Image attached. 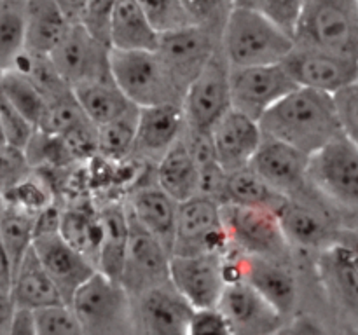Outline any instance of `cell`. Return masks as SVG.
<instances>
[{
	"mask_svg": "<svg viewBox=\"0 0 358 335\" xmlns=\"http://www.w3.org/2000/svg\"><path fill=\"white\" fill-rule=\"evenodd\" d=\"M37 335H84L70 306H52L31 313Z\"/></svg>",
	"mask_w": 358,
	"mask_h": 335,
	"instance_id": "42",
	"label": "cell"
},
{
	"mask_svg": "<svg viewBox=\"0 0 358 335\" xmlns=\"http://www.w3.org/2000/svg\"><path fill=\"white\" fill-rule=\"evenodd\" d=\"M24 51V0H0V66L9 70Z\"/></svg>",
	"mask_w": 358,
	"mask_h": 335,
	"instance_id": "36",
	"label": "cell"
},
{
	"mask_svg": "<svg viewBox=\"0 0 358 335\" xmlns=\"http://www.w3.org/2000/svg\"><path fill=\"white\" fill-rule=\"evenodd\" d=\"M110 75L135 107L182 103L180 87L156 51H110Z\"/></svg>",
	"mask_w": 358,
	"mask_h": 335,
	"instance_id": "5",
	"label": "cell"
},
{
	"mask_svg": "<svg viewBox=\"0 0 358 335\" xmlns=\"http://www.w3.org/2000/svg\"><path fill=\"white\" fill-rule=\"evenodd\" d=\"M282 65L297 87H308L332 96L358 82V59L311 45L294 44Z\"/></svg>",
	"mask_w": 358,
	"mask_h": 335,
	"instance_id": "11",
	"label": "cell"
},
{
	"mask_svg": "<svg viewBox=\"0 0 358 335\" xmlns=\"http://www.w3.org/2000/svg\"><path fill=\"white\" fill-rule=\"evenodd\" d=\"M240 281L248 283L282 316L289 320L297 304V281L290 262L240 253Z\"/></svg>",
	"mask_w": 358,
	"mask_h": 335,
	"instance_id": "23",
	"label": "cell"
},
{
	"mask_svg": "<svg viewBox=\"0 0 358 335\" xmlns=\"http://www.w3.org/2000/svg\"><path fill=\"white\" fill-rule=\"evenodd\" d=\"M136 2L145 9L159 31H168L189 24L182 10L180 0H136Z\"/></svg>",
	"mask_w": 358,
	"mask_h": 335,
	"instance_id": "45",
	"label": "cell"
},
{
	"mask_svg": "<svg viewBox=\"0 0 358 335\" xmlns=\"http://www.w3.org/2000/svg\"><path fill=\"white\" fill-rule=\"evenodd\" d=\"M317 271L325 292L352 316H358V257L334 243L318 251Z\"/></svg>",
	"mask_w": 358,
	"mask_h": 335,
	"instance_id": "25",
	"label": "cell"
},
{
	"mask_svg": "<svg viewBox=\"0 0 358 335\" xmlns=\"http://www.w3.org/2000/svg\"><path fill=\"white\" fill-rule=\"evenodd\" d=\"M296 84L282 63L262 66H231V103L234 110L259 119L278 103L285 94L296 89Z\"/></svg>",
	"mask_w": 358,
	"mask_h": 335,
	"instance_id": "17",
	"label": "cell"
},
{
	"mask_svg": "<svg viewBox=\"0 0 358 335\" xmlns=\"http://www.w3.org/2000/svg\"><path fill=\"white\" fill-rule=\"evenodd\" d=\"M220 204L229 248L250 257L290 262L292 248L283 236L275 211L229 202Z\"/></svg>",
	"mask_w": 358,
	"mask_h": 335,
	"instance_id": "7",
	"label": "cell"
},
{
	"mask_svg": "<svg viewBox=\"0 0 358 335\" xmlns=\"http://www.w3.org/2000/svg\"><path fill=\"white\" fill-rule=\"evenodd\" d=\"M0 96L6 98L16 110H20L28 121H31L38 128L48 103L30 80L13 70H6L0 75Z\"/></svg>",
	"mask_w": 358,
	"mask_h": 335,
	"instance_id": "38",
	"label": "cell"
},
{
	"mask_svg": "<svg viewBox=\"0 0 358 335\" xmlns=\"http://www.w3.org/2000/svg\"><path fill=\"white\" fill-rule=\"evenodd\" d=\"M282 232L290 248L303 250H324L336 243L341 220L334 211L315 194L308 191L296 198H285L276 209Z\"/></svg>",
	"mask_w": 358,
	"mask_h": 335,
	"instance_id": "9",
	"label": "cell"
},
{
	"mask_svg": "<svg viewBox=\"0 0 358 335\" xmlns=\"http://www.w3.org/2000/svg\"><path fill=\"white\" fill-rule=\"evenodd\" d=\"M114 6L115 0H87L77 23L83 24L93 37L108 45V24Z\"/></svg>",
	"mask_w": 358,
	"mask_h": 335,
	"instance_id": "44",
	"label": "cell"
},
{
	"mask_svg": "<svg viewBox=\"0 0 358 335\" xmlns=\"http://www.w3.org/2000/svg\"><path fill=\"white\" fill-rule=\"evenodd\" d=\"M187 131L208 135L226 112L233 108L231 103V65L220 47L210 58L205 68L192 79L182 96Z\"/></svg>",
	"mask_w": 358,
	"mask_h": 335,
	"instance_id": "8",
	"label": "cell"
},
{
	"mask_svg": "<svg viewBox=\"0 0 358 335\" xmlns=\"http://www.w3.org/2000/svg\"><path fill=\"white\" fill-rule=\"evenodd\" d=\"M2 73H3V70H2V66H0V75H2Z\"/></svg>",
	"mask_w": 358,
	"mask_h": 335,
	"instance_id": "57",
	"label": "cell"
},
{
	"mask_svg": "<svg viewBox=\"0 0 358 335\" xmlns=\"http://www.w3.org/2000/svg\"><path fill=\"white\" fill-rule=\"evenodd\" d=\"M224 253L171 255L170 283L194 309H213L226 288Z\"/></svg>",
	"mask_w": 358,
	"mask_h": 335,
	"instance_id": "14",
	"label": "cell"
},
{
	"mask_svg": "<svg viewBox=\"0 0 358 335\" xmlns=\"http://www.w3.org/2000/svg\"><path fill=\"white\" fill-rule=\"evenodd\" d=\"M308 161L310 156L301 150L262 136L248 168L278 194L296 198L308 191Z\"/></svg>",
	"mask_w": 358,
	"mask_h": 335,
	"instance_id": "21",
	"label": "cell"
},
{
	"mask_svg": "<svg viewBox=\"0 0 358 335\" xmlns=\"http://www.w3.org/2000/svg\"><path fill=\"white\" fill-rule=\"evenodd\" d=\"M308 185L341 223L345 216L358 218V145L341 135L311 154Z\"/></svg>",
	"mask_w": 358,
	"mask_h": 335,
	"instance_id": "3",
	"label": "cell"
},
{
	"mask_svg": "<svg viewBox=\"0 0 358 335\" xmlns=\"http://www.w3.org/2000/svg\"><path fill=\"white\" fill-rule=\"evenodd\" d=\"M292 35L268 17L234 6L220 34V51L233 68L278 65L292 51Z\"/></svg>",
	"mask_w": 358,
	"mask_h": 335,
	"instance_id": "2",
	"label": "cell"
},
{
	"mask_svg": "<svg viewBox=\"0 0 358 335\" xmlns=\"http://www.w3.org/2000/svg\"><path fill=\"white\" fill-rule=\"evenodd\" d=\"M124 204L129 216L171 251L178 202L156 184L154 171L149 181H140L133 187Z\"/></svg>",
	"mask_w": 358,
	"mask_h": 335,
	"instance_id": "24",
	"label": "cell"
},
{
	"mask_svg": "<svg viewBox=\"0 0 358 335\" xmlns=\"http://www.w3.org/2000/svg\"><path fill=\"white\" fill-rule=\"evenodd\" d=\"M34 173L23 150L6 147L0 150V194L6 195Z\"/></svg>",
	"mask_w": 358,
	"mask_h": 335,
	"instance_id": "43",
	"label": "cell"
},
{
	"mask_svg": "<svg viewBox=\"0 0 358 335\" xmlns=\"http://www.w3.org/2000/svg\"><path fill=\"white\" fill-rule=\"evenodd\" d=\"M217 163L224 173H234L248 168L262 142L259 121L231 108L217 121L208 133Z\"/></svg>",
	"mask_w": 358,
	"mask_h": 335,
	"instance_id": "22",
	"label": "cell"
},
{
	"mask_svg": "<svg viewBox=\"0 0 358 335\" xmlns=\"http://www.w3.org/2000/svg\"><path fill=\"white\" fill-rule=\"evenodd\" d=\"M357 6H358V0H357Z\"/></svg>",
	"mask_w": 358,
	"mask_h": 335,
	"instance_id": "58",
	"label": "cell"
},
{
	"mask_svg": "<svg viewBox=\"0 0 358 335\" xmlns=\"http://www.w3.org/2000/svg\"><path fill=\"white\" fill-rule=\"evenodd\" d=\"M154 180L177 202L201 194L198 164L185 133L154 166Z\"/></svg>",
	"mask_w": 358,
	"mask_h": 335,
	"instance_id": "28",
	"label": "cell"
},
{
	"mask_svg": "<svg viewBox=\"0 0 358 335\" xmlns=\"http://www.w3.org/2000/svg\"><path fill=\"white\" fill-rule=\"evenodd\" d=\"M110 51L80 23H72L65 37L51 51L52 65L70 89L110 75Z\"/></svg>",
	"mask_w": 358,
	"mask_h": 335,
	"instance_id": "12",
	"label": "cell"
},
{
	"mask_svg": "<svg viewBox=\"0 0 358 335\" xmlns=\"http://www.w3.org/2000/svg\"><path fill=\"white\" fill-rule=\"evenodd\" d=\"M334 103L343 135L358 145V82L336 93Z\"/></svg>",
	"mask_w": 358,
	"mask_h": 335,
	"instance_id": "46",
	"label": "cell"
},
{
	"mask_svg": "<svg viewBox=\"0 0 358 335\" xmlns=\"http://www.w3.org/2000/svg\"><path fill=\"white\" fill-rule=\"evenodd\" d=\"M278 335H329V332L311 314H297L292 320L287 321V325Z\"/></svg>",
	"mask_w": 358,
	"mask_h": 335,
	"instance_id": "48",
	"label": "cell"
},
{
	"mask_svg": "<svg viewBox=\"0 0 358 335\" xmlns=\"http://www.w3.org/2000/svg\"><path fill=\"white\" fill-rule=\"evenodd\" d=\"M0 121H2L7 147L24 152L28 143L31 142L34 135L37 133V126L31 121H28L3 96H0Z\"/></svg>",
	"mask_w": 358,
	"mask_h": 335,
	"instance_id": "41",
	"label": "cell"
},
{
	"mask_svg": "<svg viewBox=\"0 0 358 335\" xmlns=\"http://www.w3.org/2000/svg\"><path fill=\"white\" fill-rule=\"evenodd\" d=\"M185 117L180 103L138 108L135 142L129 159L154 168L161 157L184 136Z\"/></svg>",
	"mask_w": 358,
	"mask_h": 335,
	"instance_id": "19",
	"label": "cell"
},
{
	"mask_svg": "<svg viewBox=\"0 0 358 335\" xmlns=\"http://www.w3.org/2000/svg\"><path fill=\"white\" fill-rule=\"evenodd\" d=\"M10 297L17 309L28 313H37L41 309L65 304L52 279L49 278L48 271L35 255L34 248L21 258L14 269Z\"/></svg>",
	"mask_w": 358,
	"mask_h": 335,
	"instance_id": "27",
	"label": "cell"
},
{
	"mask_svg": "<svg viewBox=\"0 0 358 335\" xmlns=\"http://www.w3.org/2000/svg\"><path fill=\"white\" fill-rule=\"evenodd\" d=\"M138 108L115 121L96 128V154L108 161H124L131 157L135 142Z\"/></svg>",
	"mask_w": 358,
	"mask_h": 335,
	"instance_id": "37",
	"label": "cell"
},
{
	"mask_svg": "<svg viewBox=\"0 0 358 335\" xmlns=\"http://www.w3.org/2000/svg\"><path fill=\"white\" fill-rule=\"evenodd\" d=\"M138 335H187L194 307L163 283L133 297Z\"/></svg>",
	"mask_w": 358,
	"mask_h": 335,
	"instance_id": "20",
	"label": "cell"
},
{
	"mask_svg": "<svg viewBox=\"0 0 358 335\" xmlns=\"http://www.w3.org/2000/svg\"><path fill=\"white\" fill-rule=\"evenodd\" d=\"M55 2L58 3L59 9L65 13V16L69 17L72 23H77L87 0H55Z\"/></svg>",
	"mask_w": 358,
	"mask_h": 335,
	"instance_id": "53",
	"label": "cell"
},
{
	"mask_svg": "<svg viewBox=\"0 0 358 335\" xmlns=\"http://www.w3.org/2000/svg\"><path fill=\"white\" fill-rule=\"evenodd\" d=\"M13 276H14L13 262H10L9 255H7L6 248H3L2 241H0V293H10Z\"/></svg>",
	"mask_w": 358,
	"mask_h": 335,
	"instance_id": "50",
	"label": "cell"
},
{
	"mask_svg": "<svg viewBox=\"0 0 358 335\" xmlns=\"http://www.w3.org/2000/svg\"><path fill=\"white\" fill-rule=\"evenodd\" d=\"M129 236L119 283L131 297L170 281L171 251L129 216Z\"/></svg>",
	"mask_w": 358,
	"mask_h": 335,
	"instance_id": "16",
	"label": "cell"
},
{
	"mask_svg": "<svg viewBox=\"0 0 358 335\" xmlns=\"http://www.w3.org/2000/svg\"><path fill=\"white\" fill-rule=\"evenodd\" d=\"M73 96H76L79 107L83 108L84 115L96 128L138 108L124 96L112 75L76 87Z\"/></svg>",
	"mask_w": 358,
	"mask_h": 335,
	"instance_id": "31",
	"label": "cell"
},
{
	"mask_svg": "<svg viewBox=\"0 0 358 335\" xmlns=\"http://www.w3.org/2000/svg\"><path fill=\"white\" fill-rule=\"evenodd\" d=\"M20 309L14 304L10 293H0V335H10Z\"/></svg>",
	"mask_w": 358,
	"mask_h": 335,
	"instance_id": "49",
	"label": "cell"
},
{
	"mask_svg": "<svg viewBox=\"0 0 358 335\" xmlns=\"http://www.w3.org/2000/svg\"><path fill=\"white\" fill-rule=\"evenodd\" d=\"M58 229L59 234L96 267L101 244V223L96 206L79 202L62 209Z\"/></svg>",
	"mask_w": 358,
	"mask_h": 335,
	"instance_id": "32",
	"label": "cell"
},
{
	"mask_svg": "<svg viewBox=\"0 0 358 335\" xmlns=\"http://www.w3.org/2000/svg\"><path fill=\"white\" fill-rule=\"evenodd\" d=\"M72 21L55 0H24V49L51 54Z\"/></svg>",
	"mask_w": 358,
	"mask_h": 335,
	"instance_id": "30",
	"label": "cell"
},
{
	"mask_svg": "<svg viewBox=\"0 0 358 335\" xmlns=\"http://www.w3.org/2000/svg\"><path fill=\"white\" fill-rule=\"evenodd\" d=\"M35 223H37V213L16 208L13 204H7L6 211L0 218V241H2L14 269L20 264L21 258L31 250Z\"/></svg>",
	"mask_w": 358,
	"mask_h": 335,
	"instance_id": "35",
	"label": "cell"
},
{
	"mask_svg": "<svg viewBox=\"0 0 358 335\" xmlns=\"http://www.w3.org/2000/svg\"><path fill=\"white\" fill-rule=\"evenodd\" d=\"M187 335H234L226 318L217 307L213 309H194Z\"/></svg>",
	"mask_w": 358,
	"mask_h": 335,
	"instance_id": "47",
	"label": "cell"
},
{
	"mask_svg": "<svg viewBox=\"0 0 358 335\" xmlns=\"http://www.w3.org/2000/svg\"><path fill=\"white\" fill-rule=\"evenodd\" d=\"M9 70H13V72L23 75L27 80H30L37 87L38 93L44 96L48 105L73 93L69 84L59 75L58 70L52 65L51 58L48 54H38V52H31L24 49L17 56L16 61L13 63V66Z\"/></svg>",
	"mask_w": 358,
	"mask_h": 335,
	"instance_id": "34",
	"label": "cell"
},
{
	"mask_svg": "<svg viewBox=\"0 0 358 335\" xmlns=\"http://www.w3.org/2000/svg\"><path fill=\"white\" fill-rule=\"evenodd\" d=\"M217 309L234 335H278L289 321L245 281L227 283Z\"/></svg>",
	"mask_w": 358,
	"mask_h": 335,
	"instance_id": "18",
	"label": "cell"
},
{
	"mask_svg": "<svg viewBox=\"0 0 358 335\" xmlns=\"http://www.w3.org/2000/svg\"><path fill=\"white\" fill-rule=\"evenodd\" d=\"M219 201L248 206V208L271 209L276 213L280 204L285 201V195L278 194L275 188L269 187L250 168H245V170L226 174Z\"/></svg>",
	"mask_w": 358,
	"mask_h": 335,
	"instance_id": "33",
	"label": "cell"
},
{
	"mask_svg": "<svg viewBox=\"0 0 358 335\" xmlns=\"http://www.w3.org/2000/svg\"><path fill=\"white\" fill-rule=\"evenodd\" d=\"M336 243L346 246L358 257V225L341 227L338 232V237H336Z\"/></svg>",
	"mask_w": 358,
	"mask_h": 335,
	"instance_id": "52",
	"label": "cell"
},
{
	"mask_svg": "<svg viewBox=\"0 0 358 335\" xmlns=\"http://www.w3.org/2000/svg\"><path fill=\"white\" fill-rule=\"evenodd\" d=\"M222 204L208 194H196L178 202L171 255L226 251Z\"/></svg>",
	"mask_w": 358,
	"mask_h": 335,
	"instance_id": "10",
	"label": "cell"
},
{
	"mask_svg": "<svg viewBox=\"0 0 358 335\" xmlns=\"http://www.w3.org/2000/svg\"><path fill=\"white\" fill-rule=\"evenodd\" d=\"M6 208H7L6 198H3V195L0 194V218H2V215H3V211H6Z\"/></svg>",
	"mask_w": 358,
	"mask_h": 335,
	"instance_id": "55",
	"label": "cell"
},
{
	"mask_svg": "<svg viewBox=\"0 0 358 335\" xmlns=\"http://www.w3.org/2000/svg\"><path fill=\"white\" fill-rule=\"evenodd\" d=\"M343 335H358V328H357V327H350V328H346L345 334H343Z\"/></svg>",
	"mask_w": 358,
	"mask_h": 335,
	"instance_id": "56",
	"label": "cell"
},
{
	"mask_svg": "<svg viewBox=\"0 0 358 335\" xmlns=\"http://www.w3.org/2000/svg\"><path fill=\"white\" fill-rule=\"evenodd\" d=\"M236 0H180L189 24L205 28L212 34H222V28L234 9Z\"/></svg>",
	"mask_w": 358,
	"mask_h": 335,
	"instance_id": "39",
	"label": "cell"
},
{
	"mask_svg": "<svg viewBox=\"0 0 358 335\" xmlns=\"http://www.w3.org/2000/svg\"><path fill=\"white\" fill-rule=\"evenodd\" d=\"M98 215L101 223V244L96 271L114 281H119L129 236L128 209L124 201L112 199L98 206Z\"/></svg>",
	"mask_w": 358,
	"mask_h": 335,
	"instance_id": "29",
	"label": "cell"
},
{
	"mask_svg": "<svg viewBox=\"0 0 358 335\" xmlns=\"http://www.w3.org/2000/svg\"><path fill=\"white\" fill-rule=\"evenodd\" d=\"M308 0H236L234 6L245 7L268 17L294 37Z\"/></svg>",
	"mask_w": 358,
	"mask_h": 335,
	"instance_id": "40",
	"label": "cell"
},
{
	"mask_svg": "<svg viewBox=\"0 0 358 335\" xmlns=\"http://www.w3.org/2000/svg\"><path fill=\"white\" fill-rule=\"evenodd\" d=\"M161 31L136 0H115L108 24V45L114 51H156Z\"/></svg>",
	"mask_w": 358,
	"mask_h": 335,
	"instance_id": "26",
	"label": "cell"
},
{
	"mask_svg": "<svg viewBox=\"0 0 358 335\" xmlns=\"http://www.w3.org/2000/svg\"><path fill=\"white\" fill-rule=\"evenodd\" d=\"M7 147L6 142V135H3V128H2V121H0V150H3Z\"/></svg>",
	"mask_w": 358,
	"mask_h": 335,
	"instance_id": "54",
	"label": "cell"
},
{
	"mask_svg": "<svg viewBox=\"0 0 358 335\" xmlns=\"http://www.w3.org/2000/svg\"><path fill=\"white\" fill-rule=\"evenodd\" d=\"M84 335H138L133 297L119 281L96 274L69 304Z\"/></svg>",
	"mask_w": 358,
	"mask_h": 335,
	"instance_id": "4",
	"label": "cell"
},
{
	"mask_svg": "<svg viewBox=\"0 0 358 335\" xmlns=\"http://www.w3.org/2000/svg\"><path fill=\"white\" fill-rule=\"evenodd\" d=\"M219 47V35L194 24H184L161 31L156 52L182 93H185L192 79L205 68Z\"/></svg>",
	"mask_w": 358,
	"mask_h": 335,
	"instance_id": "13",
	"label": "cell"
},
{
	"mask_svg": "<svg viewBox=\"0 0 358 335\" xmlns=\"http://www.w3.org/2000/svg\"><path fill=\"white\" fill-rule=\"evenodd\" d=\"M262 136L311 156L343 135L334 96L296 87L259 119Z\"/></svg>",
	"mask_w": 358,
	"mask_h": 335,
	"instance_id": "1",
	"label": "cell"
},
{
	"mask_svg": "<svg viewBox=\"0 0 358 335\" xmlns=\"http://www.w3.org/2000/svg\"><path fill=\"white\" fill-rule=\"evenodd\" d=\"M31 248L66 306L72 302L73 295L98 272L93 262L77 251L59 234L58 227L35 229Z\"/></svg>",
	"mask_w": 358,
	"mask_h": 335,
	"instance_id": "15",
	"label": "cell"
},
{
	"mask_svg": "<svg viewBox=\"0 0 358 335\" xmlns=\"http://www.w3.org/2000/svg\"><path fill=\"white\" fill-rule=\"evenodd\" d=\"M294 40L358 59L357 0H308Z\"/></svg>",
	"mask_w": 358,
	"mask_h": 335,
	"instance_id": "6",
	"label": "cell"
},
{
	"mask_svg": "<svg viewBox=\"0 0 358 335\" xmlns=\"http://www.w3.org/2000/svg\"><path fill=\"white\" fill-rule=\"evenodd\" d=\"M10 335H37L31 313H28V311H20L17 313L16 323H14Z\"/></svg>",
	"mask_w": 358,
	"mask_h": 335,
	"instance_id": "51",
	"label": "cell"
}]
</instances>
